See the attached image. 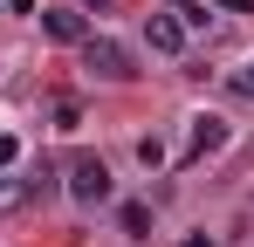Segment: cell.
Returning <instances> with one entry per match:
<instances>
[{
    "instance_id": "cell-9",
    "label": "cell",
    "mask_w": 254,
    "mask_h": 247,
    "mask_svg": "<svg viewBox=\"0 0 254 247\" xmlns=\"http://www.w3.org/2000/svg\"><path fill=\"white\" fill-rule=\"evenodd\" d=\"M0 7H7V14H35V0H0Z\"/></svg>"
},
{
    "instance_id": "cell-2",
    "label": "cell",
    "mask_w": 254,
    "mask_h": 247,
    "mask_svg": "<svg viewBox=\"0 0 254 247\" xmlns=\"http://www.w3.org/2000/svg\"><path fill=\"white\" fill-rule=\"evenodd\" d=\"M69 192L83 206H103L110 199V165L96 158V151H76V158H69Z\"/></svg>"
},
{
    "instance_id": "cell-8",
    "label": "cell",
    "mask_w": 254,
    "mask_h": 247,
    "mask_svg": "<svg viewBox=\"0 0 254 247\" xmlns=\"http://www.w3.org/2000/svg\"><path fill=\"white\" fill-rule=\"evenodd\" d=\"M14 158H21V137H0V172H7Z\"/></svg>"
},
{
    "instance_id": "cell-10",
    "label": "cell",
    "mask_w": 254,
    "mask_h": 247,
    "mask_svg": "<svg viewBox=\"0 0 254 247\" xmlns=\"http://www.w3.org/2000/svg\"><path fill=\"white\" fill-rule=\"evenodd\" d=\"M220 7H227V14H254V0H220Z\"/></svg>"
},
{
    "instance_id": "cell-1",
    "label": "cell",
    "mask_w": 254,
    "mask_h": 247,
    "mask_svg": "<svg viewBox=\"0 0 254 247\" xmlns=\"http://www.w3.org/2000/svg\"><path fill=\"white\" fill-rule=\"evenodd\" d=\"M83 69H89V76H103V82H130V76H137L130 48H124V41H110V35H89V41H83Z\"/></svg>"
},
{
    "instance_id": "cell-13",
    "label": "cell",
    "mask_w": 254,
    "mask_h": 247,
    "mask_svg": "<svg viewBox=\"0 0 254 247\" xmlns=\"http://www.w3.org/2000/svg\"><path fill=\"white\" fill-rule=\"evenodd\" d=\"M89 7H110V0H89Z\"/></svg>"
},
{
    "instance_id": "cell-5",
    "label": "cell",
    "mask_w": 254,
    "mask_h": 247,
    "mask_svg": "<svg viewBox=\"0 0 254 247\" xmlns=\"http://www.w3.org/2000/svg\"><path fill=\"white\" fill-rule=\"evenodd\" d=\"M144 41H151L158 55H186V28H179V14H151V21H144Z\"/></svg>"
},
{
    "instance_id": "cell-7",
    "label": "cell",
    "mask_w": 254,
    "mask_h": 247,
    "mask_svg": "<svg viewBox=\"0 0 254 247\" xmlns=\"http://www.w3.org/2000/svg\"><path fill=\"white\" fill-rule=\"evenodd\" d=\"M137 165L158 172V165H165V144H158V137H137Z\"/></svg>"
},
{
    "instance_id": "cell-4",
    "label": "cell",
    "mask_w": 254,
    "mask_h": 247,
    "mask_svg": "<svg viewBox=\"0 0 254 247\" xmlns=\"http://www.w3.org/2000/svg\"><path fill=\"white\" fill-rule=\"evenodd\" d=\"M42 35H48V41H76V48H83V41H89V21L76 14V7H48V14H42Z\"/></svg>"
},
{
    "instance_id": "cell-11",
    "label": "cell",
    "mask_w": 254,
    "mask_h": 247,
    "mask_svg": "<svg viewBox=\"0 0 254 247\" xmlns=\"http://www.w3.org/2000/svg\"><path fill=\"white\" fill-rule=\"evenodd\" d=\"M179 247H213V234H186V241H179Z\"/></svg>"
},
{
    "instance_id": "cell-3",
    "label": "cell",
    "mask_w": 254,
    "mask_h": 247,
    "mask_svg": "<svg viewBox=\"0 0 254 247\" xmlns=\"http://www.w3.org/2000/svg\"><path fill=\"white\" fill-rule=\"evenodd\" d=\"M227 137H234V130H227V117H199V124H192V144H186V158L199 165V158H213V151H227Z\"/></svg>"
},
{
    "instance_id": "cell-12",
    "label": "cell",
    "mask_w": 254,
    "mask_h": 247,
    "mask_svg": "<svg viewBox=\"0 0 254 247\" xmlns=\"http://www.w3.org/2000/svg\"><path fill=\"white\" fill-rule=\"evenodd\" d=\"M241 89H254V62H248V69H241Z\"/></svg>"
},
{
    "instance_id": "cell-6",
    "label": "cell",
    "mask_w": 254,
    "mask_h": 247,
    "mask_svg": "<svg viewBox=\"0 0 254 247\" xmlns=\"http://www.w3.org/2000/svg\"><path fill=\"white\" fill-rule=\"evenodd\" d=\"M117 220H124V234H151V206H137V199H124Z\"/></svg>"
}]
</instances>
